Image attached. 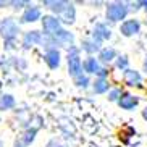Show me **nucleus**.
<instances>
[{
	"instance_id": "1",
	"label": "nucleus",
	"mask_w": 147,
	"mask_h": 147,
	"mask_svg": "<svg viewBox=\"0 0 147 147\" xmlns=\"http://www.w3.org/2000/svg\"><path fill=\"white\" fill-rule=\"evenodd\" d=\"M129 13L128 10V3L125 2H113V3H108L107 5V20L110 23H120L121 20H125Z\"/></svg>"
},
{
	"instance_id": "2",
	"label": "nucleus",
	"mask_w": 147,
	"mask_h": 147,
	"mask_svg": "<svg viewBox=\"0 0 147 147\" xmlns=\"http://www.w3.org/2000/svg\"><path fill=\"white\" fill-rule=\"evenodd\" d=\"M68 73L73 78L82 73V61L79 57V49L74 45H69L68 49Z\"/></svg>"
},
{
	"instance_id": "3",
	"label": "nucleus",
	"mask_w": 147,
	"mask_h": 147,
	"mask_svg": "<svg viewBox=\"0 0 147 147\" xmlns=\"http://www.w3.org/2000/svg\"><path fill=\"white\" fill-rule=\"evenodd\" d=\"M18 32H20L18 24L11 18H5V20L0 21V36L3 37L5 42H15Z\"/></svg>"
},
{
	"instance_id": "4",
	"label": "nucleus",
	"mask_w": 147,
	"mask_h": 147,
	"mask_svg": "<svg viewBox=\"0 0 147 147\" xmlns=\"http://www.w3.org/2000/svg\"><path fill=\"white\" fill-rule=\"evenodd\" d=\"M42 20V31L45 37H52L57 31L61 29V21L58 16H53V15H47V16L40 18Z\"/></svg>"
},
{
	"instance_id": "5",
	"label": "nucleus",
	"mask_w": 147,
	"mask_h": 147,
	"mask_svg": "<svg viewBox=\"0 0 147 147\" xmlns=\"http://www.w3.org/2000/svg\"><path fill=\"white\" fill-rule=\"evenodd\" d=\"M120 32L125 37H133V36H138L141 32V23L136 18H131V20H125V21L120 24Z\"/></svg>"
},
{
	"instance_id": "6",
	"label": "nucleus",
	"mask_w": 147,
	"mask_h": 147,
	"mask_svg": "<svg viewBox=\"0 0 147 147\" xmlns=\"http://www.w3.org/2000/svg\"><path fill=\"white\" fill-rule=\"evenodd\" d=\"M50 39H52L53 45H73L74 36H73V32H69V31L61 28L60 31H57Z\"/></svg>"
},
{
	"instance_id": "7",
	"label": "nucleus",
	"mask_w": 147,
	"mask_h": 147,
	"mask_svg": "<svg viewBox=\"0 0 147 147\" xmlns=\"http://www.w3.org/2000/svg\"><path fill=\"white\" fill-rule=\"evenodd\" d=\"M117 104L120 105V108L131 112V110H134V108L139 105V97L134 95V94H131V92H123Z\"/></svg>"
},
{
	"instance_id": "8",
	"label": "nucleus",
	"mask_w": 147,
	"mask_h": 147,
	"mask_svg": "<svg viewBox=\"0 0 147 147\" xmlns=\"http://www.w3.org/2000/svg\"><path fill=\"white\" fill-rule=\"evenodd\" d=\"M112 37V29L105 24V23H95L94 29H92V39L97 42H104Z\"/></svg>"
},
{
	"instance_id": "9",
	"label": "nucleus",
	"mask_w": 147,
	"mask_h": 147,
	"mask_svg": "<svg viewBox=\"0 0 147 147\" xmlns=\"http://www.w3.org/2000/svg\"><path fill=\"white\" fill-rule=\"evenodd\" d=\"M123 81L129 87H142V76L136 69H131V68L126 69L123 73Z\"/></svg>"
},
{
	"instance_id": "10",
	"label": "nucleus",
	"mask_w": 147,
	"mask_h": 147,
	"mask_svg": "<svg viewBox=\"0 0 147 147\" xmlns=\"http://www.w3.org/2000/svg\"><path fill=\"white\" fill-rule=\"evenodd\" d=\"M44 60H45V63L49 65L50 69H57L60 66L61 55L57 49H49V50H45V53H44Z\"/></svg>"
},
{
	"instance_id": "11",
	"label": "nucleus",
	"mask_w": 147,
	"mask_h": 147,
	"mask_svg": "<svg viewBox=\"0 0 147 147\" xmlns=\"http://www.w3.org/2000/svg\"><path fill=\"white\" fill-rule=\"evenodd\" d=\"M104 68V66L100 65V61L94 57H87L86 60L82 61V69L86 71V74H97L100 73V69Z\"/></svg>"
},
{
	"instance_id": "12",
	"label": "nucleus",
	"mask_w": 147,
	"mask_h": 147,
	"mask_svg": "<svg viewBox=\"0 0 147 147\" xmlns=\"http://www.w3.org/2000/svg\"><path fill=\"white\" fill-rule=\"evenodd\" d=\"M42 39H44V36L40 34L39 31H28V32H24V37H23V45L26 49H29L32 45L42 44Z\"/></svg>"
},
{
	"instance_id": "13",
	"label": "nucleus",
	"mask_w": 147,
	"mask_h": 147,
	"mask_svg": "<svg viewBox=\"0 0 147 147\" xmlns=\"http://www.w3.org/2000/svg\"><path fill=\"white\" fill-rule=\"evenodd\" d=\"M37 20H40V8L34 7V5H29L21 16V23H34Z\"/></svg>"
},
{
	"instance_id": "14",
	"label": "nucleus",
	"mask_w": 147,
	"mask_h": 147,
	"mask_svg": "<svg viewBox=\"0 0 147 147\" xmlns=\"http://www.w3.org/2000/svg\"><path fill=\"white\" fill-rule=\"evenodd\" d=\"M74 20H76V8H74L73 3H68L65 11L60 15V21L65 23V24H73Z\"/></svg>"
},
{
	"instance_id": "15",
	"label": "nucleus",
	"mask_w": 147,
	"mask_h": 147,
	"mask_svg": "<svg viewBox=\"0 0 147 147\" xmlns=\"http://www.w3.org/2000/svg\"><path fill=\"white\" fill-rule=\"evenodd\" d=\"M115 58H117V50L113 47H104L99 52V58H97V60H99L100 63H110V61H113Z\"/></svg>"
},
{
	"instance_id": "16",
	"label": "nucleus",
	"mask_w": 147,
	"mask_h": 147,
	"mask_svg": "<svg viewBox=\"0 0 147 147\" xmlns=\"http://www.w3.org/2000/svg\"><path fill=\"white\" fill-rule=\"evenodd\" d=\"M81 49L84 50L86 53H89V55H92V53L95 52H100L102 50V47H100V42H97L95 39H86V40H82L81 44Z\"/></svg>"
},
{
	"instance_id": "17",
	"label": "nucleus",
	"mask_w": 147,
	"mask_h": 147,
	"mask_svg": "<svg viewBox=\"0 0 147 147\" xmlns=\"http://www.w3.org/2000/svg\"><path fill=\"white\" fill-rule=\"evenodd\" d=\"M92 89L95 94H105L110 91V82L107 78H95V81L92 82Z\"/></svg>"
},
{
	"instance_id": "18",
	"label": "nucleus",
	"mask_w": 147,
	"mask_h": 147,
	"mask_svg": "<svg viewBox=\"0 0 147 147\" xmlns=\"http://www.w3.org/2000/svg\"><path fill=\"white\" fill-rule=\"evenodd\" d=\"M68 3H69V2H65V0H58V2H50V0H45V2H44V5H47L49 8L52 10L55 15H58V16L65 11V8L68 7Z\"/></svg>"
},
{
	"instance_id": "19",
	"label": "nucleus",
	"mask_w": 147,
	"mask_h": 147,
	"mask_svg": "<svg viewBox=\"0 0 147 147\" xmlns=\"http://www.w3.org/2000/svg\"><path fill=\"white\" fill-rule=\"evenodd\" d=\"M15 104H16V100H15L13 95L10 94L0 95V110H10V108L15 107Z\"/></svg>"
},
{
	"instance_id": "20",
	"label": "nucleus",
	"mask_w": 147,
	"mask_h": 147,
	"mask_svg": "<svg viewBox=\"0 0 147 147\" xmlns=\"http://www.w3.org/2000/svg\"><path fill=\"white\" fill-rule=\"evenodd\" d=\"M36 134H37V129H36V128H29V129H26V131H24V134H23L21 144H23V146H29L31 142H34Z\"/></svg>"
},
{
	"instance_id": "21",
	"label": "nucleus",
	"mask_w": 147,
	"mask_h": 147,
	"mask_svg": "<svg viewBox=\"0 0 147 147\" xmlns=\"http://www.w3.org/2000/svg\"><path fill=\"white\" fill-rule=\"evenodd\" d=\"M74 84H76L78 87L86 89V87L91 84V79H89V76H87V74H82V73H81V74H78V76L74 78Z\"/></svg>"
},
{
	"instance_id": "22",
	"label": "nucleus",
	"mask_w": 147,
	"mask_h": 147,
	"mask_svg": "<svg viewBox=\"0 0 147 147\" xmlns=\"http://www.w3.org/2000/svg\"><path fill=\"white\" fill-rule=\"evenodd\" d=\"M128 65H129V58L126 55H120L117 57V68L121 69V71H126L128 69Z\"/></svg>"
},
{
	"instance_id": "23",
	"label": "nucleus",
	"mask_w": 147,
	"mask_h": 147,
	"mask_svg": "<svg viewBox=\"0 0 147 147\" xmlns=\"http://www.w3.org/2000/svg\"><path fill=\"white\" fill-rule=\"evenodd\" d=\"M121 94H123V91L121 89H118V87H115V89H110L108 91V100L110 102H118L121 97Z\"/></svg>"
},
{
	"instance_id": "24",
	"label": "nucleus",
	"mask_w": 147,
	"mask_h": 147,
	"mask_svg": "<svg viewBox=\"0 0 147 147\" xmlns=\"http://www.w3.org/2000/svg\"><path fill=\"white\" fill-rule=\"evenodd\" d=\"M10 5H13V8H23V7H29V2H24V0H20V2H16V0H15V2H10Z\"/></svg>"
},
{
	"instance_id": "25",
	"label": "nucleus",
	"mask_w": 147,
	"mask_h": 147,
	"mask_svg": "<svg viewBox=\"0 0 147 147\" xmlns=\"http://www.w3.org/2000/svg\"><path fill=\"white\" fill-rule=\"evenodd\" d=\"M47 147H66L65 144H61L60 141H57V139H52V141H49Z\"/></svg>"
},
{
	"instance_id": "26",
	"label": "nucleus",
	"mask_w": 147,
	"mask_h": 147,
	"mask_svg": "<svg viewBox=\"0 0 147 147\" xmlns=\"http://www.w3.org/2000/svg\"><path fill=\"white\" fill-rule=\"evenodd\" d=\"M139 3H141V8H144L147 11V0H144V2H139Z\"/></svg>"
},
{
	"instance_id": "27",
	"label": "nucleus",
	"mask_w": 147,
	"mask_h": 147,
	"mask_svg": "<svg viewBox=\"0 0 147 147\" xmlns=\"http://www.w3.org/2000/svg\"><path fill=\"white\" fill-rule=\"evenodd\" d=\"M142 118H144V120L147 121V107H146V108H144V110H142Z\"/></svg>"
},
{
	"instance_id": "28",
	"label": "nucleus",
	"mask_w": 147,
	"mask_h": 147,
	"mask_svg": "<svg viewBox=\"0 0 147 147\" xmlns=\"http://www.w3.org/2000/svg\"><path fill=\"white\" fill-rule=\"evenodd\" d=\"M7 5H10V2H0V8H5Z\"/></svg>"
},
{
	"instance_id": "29",
	"label": "nucleus",
	"mask_w": 147,
	"mask_h": 147,
	"mask_svg": "<svg viewBox=\"0 0 147 147\" xmlns=\"http://www.w3.org/2000/svg\"><path fill=\"white\" fill-rule=\"evenodd\" d=\"M144 69L147 71V57H146V60H144Z\"/></svg>"
},
{
	"instance_id": "30",
	"label": "nucleus",
	"mask_w": 147,
	"mask_h": 147,
	"mask_svg": "<svg viewBox=\"0 0 147 147\" xmlns=\"http://www.w3.org/2000/svg\"><path fill=\"white\" fill-rule=\"evenodd\" d=\"M15 147H24V146H23L21 142H16V144H15Z\"/></svg>"
}]
</instances>
